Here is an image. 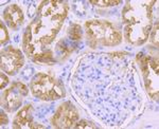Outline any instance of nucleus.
I'll list each match as a JSON object with an SVG mask.
<instances>
[{
	"mask_svg": "<svg viewBox=\"0 0 159 129\" xmlns=\"http://www.w3.org/2000/svg\"><path fill=\"white\" fill-rule=\"evenodd\" d=\"M68 7L61 1L43 2L36 19L25 30L24 50L35 61H53V52L47 47L54 39L66 18Z\"/></svg>",
	"mask_w": 159,
	"mask_h": 129,
	"instance_id": "obj_1",
	"label": "nucleus"
},
{
	"mask_svg": "<svg viewBox=\"0 0 159 129\" xmlns=\"http://www.w3.org/2000/svg\"><path fill=\"white\" fill-rule=\"evenodd\" d=\"M24 64V56L18 49L10 46L1 51V70L10 75L16 74Z\"/></svg>",
	"mask_w": 159,
	"mask_h": 129,
	"instance_id": "obj_7",
	"label": "nucleus"
},
{
	"mask_svg": "<svg viewBox=\"0 0 159 129\" xmlns=\"http://www.w3.org/2000/svg\"><path fill=\"white\" fill-rule=\"evenodd\" d=\"M29 93L28 87L22 82H16L3 92L1 97V106L7 112H13L20 107L24 97Z\"/></svg>",
	"mask_w": 159,
	"mask_h": 129,
	"instance_id": "obj_5",
	"label": "nucleus"
},
{
	"mask_svg": "<svg viewBox=\"0 0 159 129\" xmlns=\"http://www.w3.org/2000/svg\"><path fill=\"white\" fill-rule=\"evenodd\" d=\"M34 96L43 100H54L65 95L63 86L56 79L47 74L39 73L32 79L30 85Z\"/></svg>",
	"mask_w": 159,
	"mask_h": 129,
	"instance_id": "obj_4",
	"label": "nucleus"
},
{
	"mask_svg": "<svg viewBox=\"0 0 159 129\" xmlns=\"http://www.w3.org/2000/svg\"><path fill=\"white\" fill-rule=\"evenodd\" d=\"M32 111H33L32 105H25V107H22L14 118L13 127L16 129L33 128L34 123H33Z\"/></svg>",
	"mask_w": 159,
	"mask_h": 129,
	"instance_id": "obj_8",
	"label": "nucleus"
},
{
	"mask_svg": "<svg viewBox=\"0 0 159 129\" xmlns=\"http://www.w3.org/2000/svg\"><path fill=\"white\" fill-rule=\"evenodd\" d=\"M87 40L92 48L104 46L119 45L122 41V35L111 24L107 21H87L85 24Z\"/></svg>",
	"mask_w": 159,
	"mask_h": 129,
	"instance_id": "obj_3",
	"label": "nucleus"
},
{
	"mask_svg": "<svg viewBox=\"0 0 159 129\" xmlns=\"http://www.w3.org/2000/svg\"><path fill=\"white\" fill-rule=\"evenodd\" d=\"M91 4H97L100 7H110V6H117L120 3V1H103V0H98V1H90Z\"/></svg>",
	"mask_w": 159,
	"mask_h": 129,
	"instance_id": "obj_12",
	"label": "nucleus"
},
{
	"mask_svg": "<svg viewBox=\"0 0 159 129\" xmlns=\"http://www.w3.org/2000/svg\"><path fill=\"white\" fill-rule=\"evenodd\" d=\"M79 121V111L73 104L63 103L53 115L51 123L55 128H73Z\"/></svg>",
	"mask_w": 159,
	"mask_h": 129,
	"instance_id": "obj_6",
	"label": "nucleus"
},
{
	"mask_svg": "<svg viewBox=\"0 0 159 129\" xmlns=\"http://www.w3.org/2000/svg\"><path fill=\"white\" fill-rule=\"evenodd\" d=\"M7 123H9V120H7V115L2 112L1 114H0V124H1V125H7Z\"/></svg>",
	"mask_w": 159,
	"mask_h": 129,
	"instance_id": "obj_16",
	"label": "nucleus"
},
{
	"mask_svg": "<svg viewBox=\"0 0 159 129\" xmlns=\"http://www.w3.org/2000/svg\"><path fill=\"white\" fill-rule=\"evenodd\" d=\"M69 36L72 40H80L82 38V29L79 24H73L69 31Z\"/></svg>",
	"mask_w": 159,
	"mask_h": 129,
	"instance_id": "obj_10",
	"label": "nucleus"
},
{
	"mask_svg": "<svg viewBox=\"0 0 159 129\" xmlns=\"http://www.w3.org/2000/svg\"><path fill=\"white\" fill-rule=\"evenodd\" d=\"M0 30H1V45H4L7 40H9V34L3 24H0Z\"/></svg>",
	"mask_w": 159,
	"mask_h": 129,
	"instance_id": "obj_13",
	"label": "nucleus"
},
{
	"mask_svg": "<svg viewBox=\"0 0 159 129\" xmlns=\"http://www.w3.org/2000/svg\"><path fill=\"white\" fill-rule=\"evenodd\" d=\"M152 41L156 46H158V24H155L154 30L152 32Z\"/></svg>",
	"mask_w": 159,
	"mask_h": 129,
	"instance_id": "obj_14",
	"label": "nucleus"
},
{
	"mask_svg": "<svg viewBox=\"0 0 159 129\" xmlns=\"http://www.w3.org/2000/svg\"><path fill=\"white\" fill-rule=\"evenodd\" d=\"M3 18L7 24L13 29H16L24 21V14L20 7L16 4L9 6L3 12Z\"/></svg>",
	"mask_w": 159,
	"mask_h": 129,
	"instance_id": "obj_9",
	"label": "nucleus"
},
{
	"mask_svg": "<svg viewBox=\"0 0 159 129\" xmlns=\"http://www.w3.org/2000/svg\"><path fill=\"white\" fill-rule=\"evenodd\" d=\"M151 7L147 3L139 6H129L123 11V20L127 24L125 36L132 43L140 45L148 38L151 29Z\"/></svg>",
	"mask_w": 159,
	"mask_h": 129,
	"instance_id": "obj_2",
	"label": "nucleus"
},
{
	"mask_svg": "<svg viewBox=\"0 0 159 129\" xmlns=\"http://www.w3.org/2000/svg\"><path fill=\"white\" fill-rule=\"evenodd\" d=\"M73 128H85V129H88V128H91V129H94L96 128V126L93 125L92 123L88 122V121H85V120H82L80 121V122H76L75 125L73 126Z\"/></svg>",
	"mask_w": 159,
	"mask_h": 129,
	"instance_id": "obj_11",
	"label": "nucleus"
},
{
	"mask_svg": "<svg viewBox=\"0 0 159 129\" xmlns=\"http://www.w3.org/2000/svg\"><path fill=\"white\" fill-rule=\"evenodd\" d=\"M0 78H1V85H0V88L3 89L4 87H6L7 84H9V79H7V77L4 75L3 73H1V75H0Z\"/></svg>",
	"mask_w": 159,
	"mask_h": 129,
	"instance_id": "obj_15",
	"label": "nucleus"
}]
</instances>
